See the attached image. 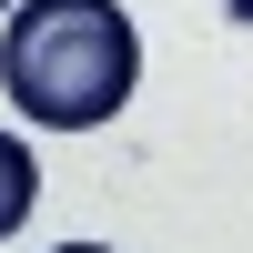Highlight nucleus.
<instances>
[{"label": "nucleus", "mask_w": 253, "mask_h": 253, "mask_svg": "<svg viewBox=\"0 0 253 253\" xmlns=\"http://www.w3.org/2000/svg\"><path fill=\"white\" fill-rule=\"evenodd\" d=\"M0 81L41 132H91L132 101L142 81V31L122 0H31L0 31Z\"/></svg>", "instance_id": "nucleus-1"}, {"label": "nucleus", "mask_w": 253, "mask_h": 253, "mask_svg": "<svg viewBox=\"0 0 253 253\" xmlns=\"http://www.w3.org/2000/svg\"><path fill=\"white\" fill-rule=\"evenodd\" d=\"M61 253H101V243H61Z\"/></svg>", "instance_id": "nucleus-4"}, {"label": "nucleus", "mask_w": 253, "mask_h": 253, "mask_svg": "<svg viewBox=\"0 0 253 253\" xmlns=\"http://www.w3.org/2000/svg\"><path fill=\"white\" fill-rule=\"evenodd\" d=\"M223 10H233V20H253V0H223Z\"/></svg>", "instance_id": "nucleus-3"}, {"label": "nucleus", "mask_w": 253, "mask_h": 253, "mask_svg": "<svg viewBox=\"0 0 253 253\" xmlns=\"http://www.w3.org/2000/svg\"><path fill=\"white\" fill-rule=\"evenodd\" d=\"M31 203H41V162H31V142H20V132H0V243L31 223Z\"/></svg>", "instance_id": "nucleus-2"}]
</instances>
